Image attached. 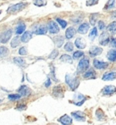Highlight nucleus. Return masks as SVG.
Here are the masks:
<instances>
[{"instance_id":"nucleus-1","label":"nucleus","mask_w":116,"mask_h":125,"mask_svg":"<svg viewBox=\"0 0 116 125\" xmlns=\"http://www.w3.org/2000/svg\"><path fill=\"white\" fill-rule=\"evenodd\" d=\"M65 83L67 85H69V87L73 91H75L80 84L78 77L75 74H71V73H67L65 75Z\"/></svg>"},{"instance_id":"nucleus-2","label":"nucleus","mask_w":116,"mask_h":125,"mask_svg":"<svg viewBox=\"0 0 116 125\" xmlns=\"http://www.w3.org/2000/svg\"><path fill=\"white\" fill-rule=\"evenodd\" d=\"M25 6H26L25 3H18L16 4V5H13V6H10L6 11L8 14H16V13L22 11Z\"/></svg>"},{"instance_id":"nucleus-3","label":"nucleus","mask_w":116,"mask_h":125,"mask_svg":"<svg viewBox=\"0 0 116 125\" xmlns=\"http://www.w3.org/2000/svg\"><path fill=\"white\" fill-rule=\"evenodd\" d=\"M88 67H89V59L84 58L79 62L78 66H77V71L78 73H84L87 70Z\"/></svg>"},{"instance_id":"nucleus-4","label":"nucleus","mask_w":116,"mask_h":125,"mask_svg":"<svg viewBox=\"0 0 116 125\" xmlns=\"http://www.w3.org/2000/svg\"><path fill=\"white\" fill-rule=\"evenodd\" d=\"M85 100H86V97L84 95H83L82 94H76L74 97V100H73V103L74 104H75L77 106H81L83 103H84Z\"/></svg>"},{"instance_id":"nucleus-5","label":"nucleus","mask_w":116,"mask_h":125,"mask_svg":"<svg viewBox=\"0 0 116 125\" xmlns=\"http://www.w3.org/2000/svg\"><path fill=\"white\" fill-rule=\"evenodd\" d=\"M12 29H8V30H6V32H4L3 34H2V36H1V39H0V42L2 43V44H6L7 43L9 39L11 38L12 36Z\"/></svg>"},{"instance_id":"nucleus-6","label":"nucleus","mask_w":116,"mask_h":125,"mask_svg":"<svg viewBox=\"0 0 116 125\" xmlns=\"http://www.w3.org/2000/svg\"><path fill=\"white\" fill-rule=\"evenodd\" d=\"M116 93V87L113 85H107L102 90V94L104 95H111Z\"/></svg>"},{"instance_id":"nucleus-7","label":"nucleus","mask_w":116,"mask_h":125,"mask_svg":"<svg viewBox=\"0 0 116 125\" xmlns=\"http://www.w3.org/2000/svg\"><path fill=\"white\" fill-rule=\"evenodd\" d=\"M110 42V37H109V34H107L106 32H104L103 34H101L100 36V40H99V43H100L101 45H107Z\"/></svg>"},{"instance_id":"nucleus-8","label":"nucleus","mask_w":116,"mask_h":125,"mask_svg":"<svg viewBox=\"0 0 116 125\" xmlns=\"http://www.w3.org/2000/svg\"><path fill=\"white\" fill-rule=\"evenodd\" d=\"M72 116L78 122H84L85 121V114L83 112H80V111L72 113Z\"/></svg>"},{"instance_id":"nucleus-9","label":"nucleus","mask_w":116,"mask_h":125,"mask_svg":"<svg viewBox=\"0 0 116 125\" xmlns=\"http://www.w3.org/2000/svg\"><path fill=\"white\" fill-rule=\"evenodd\" d=\"M47 27H48V30H49L51 34H57V33H59V27L53 21H50V22L48 23V26Z\"/></svg>"},{"instance_id":"nucleus-10","label":"nucleus","mask_w":116,"mask_h":125,"mask_svg":"<svg viewBox=\"0 0 116 125\" xmlns=\"http://www.w3.org/2000/svg\"><path fill=\"white\" fill-rule=\"evenodd\" d=\"M18 93L21 96H28L31 94V90L26 85H22L18 89Z\"/></svg>"},{"instance_id":"nucleus-11","label":"nucleus","mask_w":116,"mask_h":125,"mask_svg":"<svg viewBox=\"0 0 116 125\" xmlns=\"http://www.w3.org/2000/svg\"><path fill=\"white\" fill-rule=\"evenodd\" d=\"M47 32V27L44 25H39V26H35L33 29V33L35 34H45Z\"/></svg>"},{"instance_id":"nucleus-12","label":"nucleus","mask_w":116,"mask_h":125,"mask_svg":"<svg viewBox=\"0 0 116 125\" xmlns=\"http://www.w3.org/2000/svg\"><path fill=\"white\" fill-rule=\"evenodd\" d=\"M94 66L97 69H105L108 66V63L105 62H103V61H99L97 59L94 60Z\"/></svg>"},{"instance_id":"nucleus-13","label":"nucleus","mask_w":116,"mask_h":125,"mask_svg":"<svg viewBox=\"0 0 116 125\" xmlns=\"http://www.w3.org/2000/svg\"><path fill=\"white\" fill-rule=\"evenodd\" d=\"M58 122H61V123L63 125H69L73 123V120L71 119L68 115H63L61 118H59Z\"/></svg>"},{"instance_id":"nucleus-14","label":"nucleus","mask_w":116,"mask_h":125,"mask_svg":"<svg viewBox=\"0 0 116 125\" xmlns=\"http://www.w3.org/2000/svg\"><path fill=\"white\" fill-rule=\"evenodd\" d=\"M116 79V73L115 72H110L104 73L103 76V80L104 81H113Z\"/></svg>"},{"instance_id":"nucleus-15","label":"nucleus","mask_w":116,"mask_h":125,"mask_svg":"<svg viewBox=\"0 0 116 125\" xmlns=\"http://www.w3.org/2000/svg\"><path fill=\"white\" fill-rule=\"evenodd\" d=\"M103 52V49L100 48V47L98 46H94V47H92L90 51H89V53H90V55L91 56H96V55H99L101 54Z\"/></svg>"},{"instance_id":"nucleus-16","label":"nucleus","mask_w":116,"mask_h":125,"mask_svg":"<svg viewBox=\"0 0 116 125\" xmlns=\"http://www.w3.org/2000/svg\"><path fill=\"white\" fill-rule=\"evenodd\" d=\"M75 45L79 49H84L86 46V43L84 38H77L75 40Z\"/></svg>"},{"instance_id":"nucleus-17","label":"nucleus","mask_w":116,"mask_h":125,"mask_svg":"<svg viewBox=\"0 0 116 125\" xmlns=\"http://www.w3.org/2000/svg\"><path fill=\"white\" fill-rule=\"evenodd\" d=\"M76 33V30L74 27H69V28L66 29L65 31V37L67 39H71L74 36V34Z\"/></svg>"},{"instance_id":"nucleus-18","label":"nucleus","mask_w":116,"mask_h":125,"mask_svg":"<svg viewBox=\"0 0 116 125\" xmlns=\"http://www.w3.org/2000/svg\"><path fill=\"white\" fill-rule=\"evenodd\" d=\"M95 77H96V75H95V73L93 69L88 70L87 72H85L84 73V78L85 79H95Z\"/></svg>"},{"instance_id":"nucleus-19","label":"nucleus","mask_w":116,"mask_h":125,"mask_svg":"<svg viewBox=\"0 0 116 125\" xmlns=\"http://www.w3.org/2000/svg\"><path fill=\"white\" fill-rule=\"evenodd\" d=\"M88 30H89V24H87V23H84V24L80 25V26H79L78 28V32L80 34H86Z\"/></svg>"},{"instance_id":"nucleus-20","label":"nucleus","mask_w":116,"mask_h":125,"mask_svg":"<svg viewBox=\"0 0 116 125\" xmlns=\"http://www.w3.org/2000/svg\"><path fill=\"white\" fill-rule=\"evenodd\" d=\"M31 38H32V33L30 31H26L22 34L21 41H22L23 43H27Z\"/></svg>"},{"instance_id":"nucleus-21","label":"nucleus","mask_w":116,"mask_h":125,"mask_svg":"<svg viewBox=\"0 0 116 125\" xmlns=\"http://www.w3.org/2000/svg\"><path fill=\"white\" fill-rule=\"evenodd\" d=\"M107 58H108L109 61H111V62L116 61V50L112 49V50L109 51L108 53H107Z\"/></svg>"},{"instance_id":"nucleus-22","label":"nucleus","mask_w":116,"mask_h":125,"mask_svg":"<svg viewBox=\"0 0 116 125\" xmlns=\"http://www.w3.org/2000/svg\"><path fill=\"white\" fill-rule=\"evenodd\" d=\"M53 95L56 97H62L63 94V89H62V87H60V86H55V87L53 88Z\"/></svg>"},{"instance_id":"nucleus-23","label":"nucleus","mask_w":116,"mask_h":125,"mask_svg":"<svg viewBox=\"0 0 116 125\" xmlns=\"http://www.w3.org/2000/svg\"><path fill=\"white\" fill-rule=\"evenodd\" d=\"M14 62L18 66H21V67H24L25 65V63H26L25 59H23L22 57H15L14 58Z\"/></svg>"},{"instance_id":"nucleus-24","label":"nucleus","mask_w":116,"mask_h":125,"mask_svg":"<svg viewBox=\"0 0 116 125\" xmlns=\"http://www.w3.org/2000/svg\"><path fill=\"white\" fill-rule=\"evenodd\" d=\"M114 7H116V0H109L104 6V9L109 10L112 9V8H114Z\"/></svg>"},{"instance_id":"nucleus-25","label":"nucleus","mask_w":116,"mask_h":125,"mask_svg":"<svg viewBox=\"0 0 116 125\" xmlns=\"http://www.w3.org/2000/svg\"><path fill=\"white\" fill-rule=\"evenodd\" d=\"M63 43V36L58 35V36H55V37H54V44H55L56 47L60 48V47L62 46Z\"/></svg>"},{"instance_id":"nucleus-26","label":"nucleus","mask_w":116,"mask_h":125,"mask_svg":"<svg viewBox=\"0 0 116 125\" xmlns=\"http://www.w3.org/2000/svg\"><path fill=\"white\" fill-rule=\"evenodd\" d=\"M19 44H20V38L18 36H16V37H14L11 41V47L12 48H16V46H18Z\"/></svg>"},{"instance_id":"nucleus-27","label":"nucleus","mask_w":116,"mask_h":125,"mask_svg":"<svg viewBox=\"0 0 116 125\" xmlns=\"http://www.w3.org/2000/svg\"><path fill=\"white\" fill-rule=\"evenodd\" d=\"M25 30V25H24V24L18 25L16 28V34H21L24 33Z\"/></svg>"},{"instance_id":"nucleus-28","label":"nucleus","mask_w":116,"mask_h":125,"mask_svg":"<svg viewBox=\"0 0 116 125\" xmlns=\"http://www.w3.org/2000/svg\"><path fill=\"white\" fill-rule=\"evenodd\" d=\"M95 113H96V117H97V119L99 120V121H104V120H105V115H104V112H103L102 110L98 109Z\"/></svg>"},{"instance_id":"nucleus-29","label":"nucleus","mask_w":116,"mask_h":125,"mask_svg":"<svg viewBox=\"0 0 116 125\" xmlns=\"http://www.w3.org/2000/svg\"><path fill=\"white\" fill-rule=\"evenodd\" d=\"M61 61L62 62H65L68 63H73V58L68 54H63L61 56Z\"/></svg>"},{"instance_id":"nucleus-30","label":"nucleus","mask_w":116,"mask_h":125,"mask_svg":"<svg viewBox=\"0 0 116 125\" xmlns=\"http://www.w3.org/2000/svg\"><path fill=\"white\" fill-rule=\"evenodd\" d=\"M107 28H108V31L111 32L112 34H116V22L111 23Z\"/></svg>"},{"instance_id":"nucleus-31","label":"nucleus","mask_w":116,"mask_h":125,"mask_svg":"<svg viewBox=\"0 0 116 125\" xmlns=\"http://www.w3.org/2000/svg\"><path fill=\"white\" fill-rule=\"evenodd\" d=\"M8 54V49L5 46H0V57H6Z\"/></svg>"},{"instance_id":"nucleus-32","label":"nucleus","mask_w":116,"mask_h":125,"mask_svg":"<svg viewBox=\"0 0 116 125\" xmlns=\"http://www.w3.org/2000/svg\"><path fill=\"white\" fill-rule=\"evenodd\" d=\"M98 16H99V14H96V13H94V14H93V15L90 16V24H91L92 25H95Z\"/></svg>"},{"instance_id":"nucleus-33","label":"nucleus","mask_w":116,"mask_h":125,"mask_svg":"<svg viewBox=\"0 0 116 125\" xmlns=\"http://www.w3.org/2000/svg\"><path fill=\"white\" fill-rule=\"evenodd\" d=\"M34 4L36 6H44L47 4L46 0H34Z\"/></svg>"},{"instance_id":"nucleus-34","label":"nucleus","mask_w":116,"mask_h":125,"mask_svg":"<svg viewBox=\"0 0 116 125\" xmlns=\"http://www.w3.org/2000/svg\"><path fill=\"white\" fill-rule=\"evenodd\" d=\"M96 35H97V29H96V27H94V28L92 29L90 34H89V38L93 41L94 40V38L96 37Z\"/></svg>"},{"instance_id":"nucleus-35","label":"nucleus","mask_w":116,"mask_h":125,"mask_svg":"<svg viewBox=\"0 0 116 125\" xmlns=\"http://www.w3.org/2000/svg\"><path fill=\"white\" fill-rule=\"evenodd\" d=\"M64 50L67 51V52H73V50H74V44L71 42L66 43L65 45H64Z\"/></svg>"},{"instance_id":"nucleus-36","label":"nucleus","mask_w":116,"mask_h":125,"mask_svg":"<svg viewBox=\"0 0 116 125\" xmlns=\"http://www.w3.org/2000/svg\"><path fill=\"white\" fill-rule=\"evenodd\" d=\"M21 98V95L19 94H9L8 95V99L11 101H17L19 100Z\"/></svg>"},{"instance_id":"nucleus-37","label":"nucleus","mask_w":116,"mask_h":125,"mask_svg":"<svg viewBox=\"0 0 116 125\" xmlns=\"http://www.w3.org/2000/svg\"><path fill=\"white\" fill-rule=\"evenodd\" d=\"M74 59H79L80 57H82V56H84V53L82 52V51H76V52H74Z\"/></svg>"},{"instance_id":"nucleus-38","label":"nucleus","mask_w":116,"mask_h":125,"mask_svg":"<svg viewBox=\"0 0 116 125\" xmlns=\"http://www.w3.org/2000/svg\"><path fill=\"white\" fill-rule=\"evenodd\" d=\"M56 21L59 23L60 25H61L62 28H65L66 27V25H67L66 21H64V20H63V19H61V18H56Z\"/></svg>"},{"instance_id":"nucleus-39","label":"nucleus","mask_w":116,"mask_h":125,"mask_svg":"<svg viewBox=\"0 0 116 125\" xmlns=\"http://www.w3.org/2000/svg\"><path fill=\"white\" fill-rule=\"evenodd\" d=\"M98 1H99V0H88L87 2H86V6H94V5H96V4L98 3Z\"/></svg>"},{"instance_id":"nucleus-40","label":"nucleus","mask_w":116,"mask_h":125,"mask_svg":"<svg viewBox=\"0 0 116 125\" xmlns=\"http://www.w3.org/2000/svg\"><path fill=\"white\" fill-rule=\"evenodd\" d=\"M18 53L20 55H25V54H27V50H26L25 47H21V48L19 49Z\"/></svg>"},{"instance_id":"nucleus-41","label":"nucleus","mask_w":116,"mask_h":125,"mask_svg":"<svg viewBox=\"0 0 116 125\" xmlns=\"http://www.w3.org/2000/svg\"><path fill=\"white\" fill-rule=\"evenodd\" d=\"M57 55H58V51H57V50H54V51H53V53H52L50 54L49 58H50V59H54V58H55V57H56Z\"/></svg>"},{"instance_id":"nucleus-42","label":"nucleus","mask_w":116,"mask_h":125,"mask_svg":"<svg viewBox=\"0 0 116 125\" xmlns=\"http://www.w3.org/2000/svg\"><path fill=\"white\" fill-rule=\"evenodd\" d=\"M104 27H105V25H104V23L103 21H99V28L101 30H104Z\"/></svg>"},{"instance_id":"nucleus-43","label":"nucleus","mask_w":116,"mask_h":125,"mask_svg":"<svg viewBox=\"0 0 116 125\" xmlns=\"http://www.w3.org/2000/svg\"><path fill=\"white\" fill-rule=\"evenodd\" d=\"M17 109L18 110H25L26 109V105H25V104H18V105H17Z\"/></svg>"},{"instance_id":"nucleus-44","label":"nucleus","mask_w":116,"mask_h":125,"mask_svg":"<svg viewBox=\"0 0 116 125\" xmlns=\"http://www.w3.org/2000/svg\"><path fill=\"white\" fill-rule=\"evenodd\" d=\"M111 44L113 47H116V39L115 38H112L111 39Z\"/></svg>"},{"instance_id":"nucleus-45","label":"nucleus","mask_w":116,"mask_h":125,"mask_svg":"<svg viewBox=\"0 0 116 125\" xmlns=\"http://www.w3.org/2000/svg\"><path fill=\"white\" fill-rule=\"evenodd\" d=\"M44 85H45V87H49V86H50L51 85V79L50 78H47V81L45 82Z\"/></svg>"},{"instance_id":"nucleus-46","label":"nucleus","mask_w":116,"mask_h":125,"mask_svg":"<svg viewBox=\"0 0 116 125\" xmlns=\"http://www.w3.org/2000/svg\"><path fill=\"white\" fill-rule=\"evenodd\" d=\"M112 16H113V18H116V12H113Z\"/></svg>"},{"instance_id":"nucleus-47","label":"nucleus","mask_w":116,"mask_h":125,"mask_svg":"<svg viewBox=\"0 0 116 125\" xmlns=\"http://www.w3.org/2000/svg\"><path fill=\"white\" fill-rule=\"evenodd\" d=\"M1 13H2V12H1V11H0V15H1Z\"/></svg>"},{"instance_id":"nucleus-48","label":"nucleus","mask_w":116,"mask_h":125,"mask_svg":"<svg viewBox=\"0 0 116 125\" xmlns=\"http://www.w3.org/2000/svg\"><path fill=\"white\" fill-rule=\"evenodd\" d=\"M1 102H2V100H0V103H1Z\"/></svg>"}]
</instances>
